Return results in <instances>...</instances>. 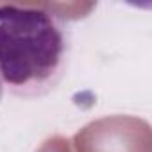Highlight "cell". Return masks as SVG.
<instances>
[{"mask_svg": "<svg viewBox=\"0 0 152 152\" xmlns=\"http://www.w3.org/2000/svg\"><path fill=\"white\" fill-rule=\"evenodd\" d=\"M70 29L47 6L0 2V81L9 93L38 99L64 77Z\"/></svg>", "mask_w": 152, "mask_h": 152, "instance_id": "6da1fadb", "label": "cell"}, {"mask_svg": "<svg viewBox=\"0 0 152 152\" xmlns=\"http://www.w3.org/2000/svg\"><path fill=\"white\" fill-rule=\"evenodd\" d=\"M4 84H2V81H0V100H2V97H4Z\"/></svg>", "mask_w": 152, "mask_h": 152, "instance_id": "7a4b0ae2", "label": "cell"}]
</instances>
